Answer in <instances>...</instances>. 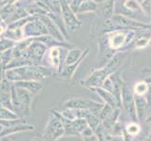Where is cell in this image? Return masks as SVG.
Segmentation results:
<instances>
[{
    "mask_svg": "<svg viewBox=\"0 0 151 141\" xmlns=\"http://www.w3.org/2000/svg\"><path fill=\"white\" fill-rule=\"evenodd\" d=\"M57 72L49 66L42 65H28L14 69L5 70V77L10 82H18L22 80L43 81L48 77H52Z\"/></svg>",
    "mask_w": 151,
    "mask_h": 141,
    "instance_id": "6da1fadb",
    "label": "cell"
},
{
    "mask_svg": "<svg viewBox=\"0 0 151 141\" xmlns=\"http://www.w3.org/2000/svg\"><path fill=\"white\" fill-rule=\"evenodd\" d=\"M42 135L45 141H57L65 137V128L60 119L59 111H56L55 109H52L50 111Z\"/></svg>",
    "mask_w": 151,
    "mask_h": 141,
    "instance_id": "7a4b0ae2",
    "label": "cell"
},
{
    "mask_svg": "<svg viewBox=\"0 0 151 141\" xmlns=\"http://www.w3.org/2000/svg\"><path fill=\"white\" fill-rule=\"evenodd\" d=\"M48 51V47L39 40H33L32 43L25 50L22 56L28 59L33 65H40Z\"/></svg>",
    "mask_w": 151,
    "mask_h": 141,
    "instance_id": "3957f363",
    "label": "cell"
},
{
    "mask_svg": "<svg viewBox=\"0 0 151 141\" xmlns=\"http://www.w3.org/2000/svg\"><path fill=\"white\" fill-rule=\"evenodd\" d=\"M112 74H114V72L108 68L106 65H104L101 68H99L94 71L91 72L90 74H88L86 78H85L84 80H82L80 84L84 87H101L103 84V82L105 81L107 77L110 76Z\"/></svg>",
    "mask_w": 151,
    "mask_h": 141,
    "instance_id": "277c9868",
    "label": "cell"
},
{
    "mask_svg": "<svg viewBox=\"0 0 151 141\" xmlns=\"http://www.w3.org/2000/svg\"><path fill=\"white\" fill-rule=\"evenodd\" d=\"M122 107L128 114V117L131 119V121H139L136 112L134 93L129 86L126 85L125 83L122 86Z\"/></svg>",
    "mask_w": 151,
    "mask_h": 141,
    "instance_id": "5b68a950",
    "label": "cell"
},
{
    "mask_svg": "<svg viewBox=\"0 0 151 141\" xmlns=\"http://www.w3.org/2000/svg\"><path fill=\"white\" fill-rule=\"evenodd\" d=\"M61 3V16L68 30L75 31L82 27V22L78 19L77 14L70 9V5L64 0H60Z\"/></svg>",
    "mask_w": 151,
    "mask_h": 141,
    "instance_id": "8992f818",
    "label": "cell"
},
{
    "mask_svg": "<svg viewBox=\"0 0 151 141\" xmlns=\"http://www.w3.org/2000/svg\"><path fill=\"white\" fill-rule=\"evenodd\" d=\"M112 20L114 21L117 25H120L124 29L131 30H145L151 28V24L141 22V21L132 19L131 17L124 16L121 14H114L112 17Z\"/></svg>",
    "mask_w": 151,
    "mask_h": 141,
    "instance_id": "52a82bcc",
    "label": "cell"
},
{
    "mask_svg": "<svg viewBox=\"0 0 151 141\" xmlns=\"http://www.w3.org/2000/svg\"><path fill=\"white\" fill-rule=\"evenodd\" d=\"M23 32L24 38H38L40 36L47 35L48 30L46 28L45 25L42 23L40 18L35 17L27 24H25L23 27Z\"/></svg>",
    "mask_w": 151,
    "mask_h": 141,
    "instance_id": "ba28073f",
    "label": "cell"
},
{
    "mask_svg": "<svg viewBox=\"0 0 151 141\" xmlns=\"http://www.w3.org/2000/svg\"><path fill=\"white\" fill-rule=\"evenodd\" d=\"M68 48L65 47H60V46H55L51 47L48 49L47 53H46V59L49 64V67L55 69L57 72H60L62 68L64 66V60L65 57L62 56V53Z\"/></svg>",
    "mask_w": 151,
    "mask_h": 141,
    "instance_id": "9c48e42d",
    "label": "cell"
},
{
    "mask_svg": "<svg viewBox=\"0 0 151 141\" xmlns=\"http://www.w3.org/2000/svg\"><path fill=\"white\" fill-rule=\"evenodd\" d=\"M127 32L128 30H117L106 34L109 47L116 52H122V49L125 46V41H126Z\"/></svg>",
    "mask_w": 151,
    "mask_h": 141,
    "instance_id": "30bf717a",
    "label": "cell"
},
{
    "mask_svg": "<svg viewBox=\"0 0 151 141\" xmlns=\"http://www.w3.org/2000/svg\"><path fill=\"white\" fill-rule=\"evenodd\" d=\"M38 18H40L41 21H42V23L45 25L46 28H47V30H48V34L49 35H51L52 37H54L57 40L66 41V38L64 37V35H63V33L61 32V30L59 29V27H57L56 24L48 16L47 14L41 15V16H40Z\"/></svg>",
    "mask_w": 151,
    "mask_h": 141,
    "instance_id": "8fae6325",
    "label": "cell"
},
{
    "mask_svg": "<svg viewBox=\"0 0 151 141\" xmlns=\"http://www.w3.org/2000/svg\"><path fill=\"white\" fill-rule=\"evenodd\" d=\"M90 90L93 92H95L99 97H101V99L103 101L104 103H107L114 108H120L119 107V104H118V102L116 100V96H114L112 92L104 90V88L101 87H91Z\"/></svg>",
    "mask_w": 151,
    "mask_h": 141,
    "instance_id": "7c38bea8",
    "label": "cell"
},
{
    "mask_svg": "<svg viewBox=\"0 0 151 141\" xmlns=\"http://www.w3.org/2000/svg\"><path fill=\"white\" fill-rule=\"evenodd\" d=\"M15 87H22L27 90V91L31 92L33 95H37L43 90L44 85L41 83V81H36V80H22L14 83Z\"/></svg>",
    "mask_w": 151,
    "mask_h": 141,
    "instance_id": "4fadbf2b",
    "label": "cell"
},
{
    "mask_svg": "<svg viewBox=\"0 0 151 141\" xmlns=\"http://www.w3.org/2000/svg\"><path fill=\"white\" fill-rule=\"evenodd\" d=\"M135 97V104H136V112L139 121H145L147 119L148 111H149V104L145 96H137L134 95Z\"/></svg>",
    "mask_w": 151,
    "mask_h": 141,
    "instance_id": "5bb4252c",
    "label": "cell"
},
{
    "mask_svg": "<svg viewBox=\"0 0 151 141\" xmlns=\"http://www.w3.org/2000/svg\"><path fill=\"white\" fill-rule=\"evenodd\" d=\"M35 126L27 123H20L17 125L10 127H3L2 131L0 132V137H9L12 134H15L18 133L22 132H29V131H34Z\"/></svg>",
    "mask_w": 151,
    "mask_h": 141,
    "instance_id": "9a60e30c",
    "label": "cell"
},
{
    "mask_svg": "<svg viewBox=\"0 0 151 141\" xmlns=\"http://www.w3.org/2000/svg\"><path fill=\"white\" fill-rule=\"evenodd\" d=\"M88 52H89V49L86 48L85 49V53L84 55L82 56L81 59L78 60L76 63L74 64H71V65H64L63 68H62V70L60 71L59 74L61 75V77H63L64 79H67V80H70L72 77H73L75 72L77 71L78 67L80 66V64L82 63L83 60H85V59L86 57V56L88 55Z\"/></svg>",
    "mask_w": 151,
    "mask_h": 141,
    "instance_id": "2e32d148",
    "label": "cell"
},
{
    "mask_svg": "<svg viewBox=\"0 0 151 141\" xmlns=\"http://www.w3.org/2000/svg\"><path fill=\"white\" fill-rule=\"evenodd\" d=\"M97 13L98 17L102 20L112 19L114 15V0H109L106 3L99 5Z\"/></svg>",
    "mask_w": 151,
    "mask_h": 141,
    "instance_id": "e0dca14e",
    "label": "cell"
},
{
    "mask_svg": "<svg viewBox=\"0 0 151 141\" xmlns=\"http://www.w3.org/2000/svg\"><path fill=\"white\" fill-rule=\"evenodd\" d=\"M88 100L83 98H70L62 103V108H87Z\"/></svg>",
    "mask_w": 151,
    "mask_h": 141,
    "instance_id": "ac0fdd59",
    "label": "cell"
},
{
    "mask_svg": "<svg viewBox=\"0 0 151 141\" xmlns=\"http://www.w3.org/2000/svg\"><path fill=\"white\" fill-rule=\"evenodd\" d=\"M85 50L80 49V48H70L66 55L65 60H64V65H71L74 64L79 60L82 56L84 55Z\"/></svg>",
    "mask_w": 151,
    "mask_h": 141,
    "instance_id": "d6986e66",
    "label": "cell"
},
{
    "mask_svg": "<svg viewBox=\"0 0 151 141\" xmlns=\"http://www.w3.org/2000/svg\"><path fill=\"white\" fill-rule=\"evenodd\" d=\"M15 90H16L17 96L19 98V100L21 101V103L24 104L27 107L31 109V103H32L33 97L35 95H33L31 92L27 91V90H24V88H22V87H15Z\"/></svg>",
    "mask_w": 151,
    "mask_h": 141,
    "instance_id": "ffe728a7",
    "label": "cell"
},
{
    "mask_svg": "<svg viewBox=\"0 0 151 141\" xmlns=\"http://www.w3.org/2000/svg\"><path fill=\"white\" fill-rule=\"evenodd\" d=\"M47 15H48V16L56 24L57 27H59V29L61 30V32L63 33L64 37L66 38V40H69V39H70L69 30L67 29L66 25H65V24H64V21H63V19H62L61 13H55V12H49L47 13Z\"/></svg>",
    "mask_w": 151,
    "mask_h": 141,
    "instance_id": "44dd1931",
    "label": "cell"
},
{
    "mask_svg": "<svg viewBox=\"0 0 151 141\" xmlns=\"http://www.w3.org/2000/svg\"><path fill=\"white\" fill-rule=\"evenodd\" d=\"M3 37L9 39L15 43H18V41L22 40L24 38V35L23 32V28H12V27H9L6 30V32L4 33Z\"/></svg>",
    "mask_w": 151,
    "mask_h": 141,
    "instance_id": "7402d4cb",
    "label": "cell"
},
{
    "mask_svg": "<svg viewBox=\"0 0 151 141\" xmlns=\"http://www.w3.org/2000/svg\"><path fill=\"white\" fill-rule=\"evenodd\" d=\"M99 5L95 1H83L78 9L77 14L87 13V12H97Z\"/></svg>",
    "mask_w": 151,
    "mask_h": 141,
    "instance_id": "603a6c76",
    "label": "cell"
},
{
    "mask_svg": "<svg viewBox=\"0 0 151 141\" xmlns=\"http://www.w3.org/2000/svg\"><path fill=\"white\" fill-rule=\"evenodd\" d=\"M124 132L133 138L135 137H137V135L141 133V126H140V124L136 121H129V123L125 125Z\"/></svg>",
    "mask_w": 151,
    "mask_h": 141,
    "instance_id": "cb8c5ba5",
    "label": "cell"
},
{
    "mask_svg": "<svg viewBox=\"0 0 151 141\" xmlns=\"http://www.w3.org/2000/svg\"><path fill=\"white\" fill-rule=\"evenodd\" d=\"M17 7V6H16ZM27 16H30V15L27 13V12L25 10L24 8H21V7H17V9H15V12L12 13V15L10 16L7 21H6V23L9 25L10 24H12L14 22H16V21H19L21 19H24L25 17H27Z\"/></svg>",
    "mask_w": 151,
    "mask_h": 141,
    "instance_id": "d4e9b609",
    "label": "cell"
},
{
    "mask_svg": "<svg viewBox=\"0 0 151 141\" xmlns=\"http://www.w3.org/2000/svg\"><path fill=\"white\" fill-rule=\"evenodd\" d=\"M148 90H149V84L147 82H145V80H142V81H138L137 83H135V85L133 86V88H132V91L134 93V95L145 96Z\"/></svg>",
    "mask_w": 151,
    "mask_h": 141,
    "instance_id": "484cf974",
    "label": "cell"
},
{
    "mask_svg": "<svg viewBox=\"0 0 151 141\" xmlns=\"http://www.w3.org/2000/svg\"><path fill=\"white\" fill-rule=\"evenodd\" d=\"M123 4H124V6L126 7L129 12H132L133 14H136V13L145 14L142 9L141 3H140L138 0H126Z\"/></svg>",
    "mask_w": 151,
    "mask_h": 141,
    "instance_id": "4316f807",
    "label": "cell"
},
{
    "mask_svg": "<svg viewBox=\"0 0 151 141\" xmlns=\"http://www.w3.org/2000/svg\"><path fill=\"white\" fill-rule=\"evenodd\" d=\"M18 118L19 116L13 110L0 106V121H10V119H16Z\"/></svg>",
    "mask_w": 151,
    "mask_h": 141,
    "instance_id": "83f0119b",
    "label": "cell"
},
{
    "mask_svg": "<svg viewBox=\"0 0 151 141\" xmlns=\"http://www.w3.org/2000/svg\"><path fill=\"white\" fill-rule=\"evenodd\" d=\"M48 8L49 12L61 13V3L60 0H39Z\"/></svg>",
    "mask_w": 151,
    "mask_h": 141,
    "instance_id": "f1b7e54d",
    "label": "cell"
},
{
    "mask_svg": "<svg viewBox=\"0 0 151 141\" xmlns=\"http://www.w3.org/2000/svg\"><path fill=\"white\" fill-rule=\"evenodd\" d=\"M86 121L88 124V126H89L93 131H95V130L99 127V125L101 123V121L99 119V117L91 112L88 113V115L86 118Z\"/></svg>",
    "mask_w": 151,
    "mask_h": 141,
    "instance_id": "f546056e",
    "label": "cell"
},
{
    "mask_svg": "<svg viewBox=\"0 0 151 141\" xmlns=\"http://www.w3.org/2000/svg\"><path fill=\"white\" fill-rule=\"evenodd\" d=\"M104 106V103H99L96 102L94 100H88V106H87V109L89 110L91 113L95 114L96 116H99V114L101 111V109Z\"/></svg>",
    "mask_w": 151,
    "mask_h": 141,
    "instance_id": "4dcf8cb0",
    "label": "cell"
},
{
    "mask_svg": "<svg viewBox=\"0 0 151 141\" xmlns=\"http://www.w3.org/2000/svg\"><path fill=\"white\" fill-rule=\"evenodd\" d=\"M15 44H16L15 41L1 36L0 37V53H2V52L6 50H9L10 48H13Z\"/></svg>",
    "mask_w": 151,
    "mask_h": 141,
    "instance_id": "1f68e13d",
    "label": "cell"
},
{
    "mask_svg": "<svg viewBox=\"0 0 151 141\" xmlns=\"http://www.w3.org/2000/svg\"><path fill=\"white\" fill-rule=\"evenodd\" d=\"M150 39L147 37H140L134 40L132 47L134 49H144L149 45Z\"/></svg>",
    "mask_w": 151,
    "mask_h": 141,
    "instance_id": "d6a6232c",
    "label": "cell"
},
{
    "mask_svg": "<svg viewBox=\"0 0 151 141\" xmlns=\"http://www.w3.org/2000/svg\"><path fill=\"white\" fill-rule=\"evenodd\" d=\"M116 108L112 107L111 106H109V104L107 103H104V106L101 109V111L100 112V114H99V119H101V121H104V119H106L109 116H111V114L114 112V110Z\"/></svg>",
    "mask_w": 151,
    "mask_h": 141,
    "instance_id": "836d02e7",
    "label": "cell"
},
{
    "mask_svg": "<svg viewBox=\"0 0 151 141\" xmlns=\"http://www.w3.org/2000/svg\"><path fill=\"white\" fill-rule=\"evenodd\" d=\"M0 56H1V60H2V64L4 65V67L6 66L9 62L13 59V53H12V48H10L9 50H6L0 53Z\"/></svg>",
    "mask_w": 151,
    "mask_h": 141,
    "instance_id": "e575fe53",
    "label": "cell"
},
{
    "mask_svg": "<svg viewBox=\"0 0 151 141\" xmlns=\"http://www.w3.org/2000/svg\"><path fill=\"white\" fill-rule=\"evenodd\" d=\"M101 87H103L104 90H106L108 91H110V92H114V80L112 79V77L111 75L107 77L105 81L103 82V84L101 85Z\"/></svg>",
    "mask_w": 151,
    "mask_h": 141,
    "instance_id": "d590c367",
    "label": "cell"
},
{
    "mask_svg": "<svg viewBox=\"0 0 151 141\" xmlns=\"http://www.w3.org/2000/svg\"><path fill=\"white\" fill-rule=\"evenodd\" d=\"M141 6L145 14L147 15L151 14V0H142Z\"/></svg>",
    "mask_w": 151,
    "mask_h": 141,
    "instance_id": "8d00e7d4",
    "label": "cell"
},
{
    "mask_svg": "<svg viewBox=\"0 0 151 141\" xmlns=\"http://www.w3.org/2000/svg\"><path fill=\"white\" fill-rule=\"evenodd\" d=\"M82 138L83 141H100V139H99L95 133L90 135H86V137H82Z\"/></svg>",
    "mask_w": 151,
    "mask_h": 141,
    "instance_id": "74e56055",
    "label": "cell"
},
{
    "mask_svg": "<svg viewBox=\"0 0 151 141\" xmlns=\"http://www.w3.org/2000/svg\"><path fill=\"white\" fill-rule=\"evenodd\" d=\"M94 1L98 4V5H101L103 3H106L107 1H109V0H94Z\"/></svg>",
    "mask_w": 151,
    "mask_h": 141,
    "instance_id": "f35d334b",
    "label": "cell"
},
{
    "mask_svg": "<svg viewBox=\"0 0 151 141\" xmlns=\"http://www.w3.org/2000/svg\"><path fill=\"white\" fill-rule=\"evenodd\" d=\"M31 141H45L43 138H41V137H35Z\"/></svg>",
    "mask_w": 151,
    "mask_h": 141,
    "instance_id": "ab89813d",
    "label": "cell"
},
{
    "mask_svg": "<svg viewBox=\"0 0 151 141\" xmlns=\"http://www.w3.org/2000/svg\"><path fill=\"white\" fill-rule=\"evenodd\" d=\"M8 3V0H0V7L4 6V5H6Z\"/></svg>",
    "mask_w": 151,
    "mask_h": 141,
    "instance_id": "60d3db41",
    "label": "cell"
},
{
    "mask_svg": "<svg viewBox=\"0 0 151 141\" xmlns=\"http://www.w3.org/2000/svg\"><path fill=\"white\" fill-rule=\"evenodd\" d=\"M1 141H12L9 139V137H1Z\"/></svg>",
    "mask_w": 151,
    "mask_h": 141,
    "instance_id": "b9f144b4",
    "label": "cell"
},
{
    "mask_svg": "<svg viewBox=\"0 0 151 141\" xmlns=\"http://www.w3.org/2000/svg\"><path fill=\"white\" fill-rule=\"evenodd\" d=\"M145 82H147L149 85H151V76H150V77H147V78H145Z\"/></svg>",
    "mask_w": 151,
    "mask_h": 141,
    "instance_id": "7bdbcfd3",
    "label": "cell"
},
{
    "mask_svg": "<svg viewBox=\"0 0 151 141\" xmlns=\"http://www.w3.org/2000/svg\"><path fill=\"white\" fill-rule=\"evenodd\" d=\"M141 141H151V137H147V138H145V139H143V140H141Z\"/></svg>",
    "mask_w": 151,
    "mask_h": 141,
    "instance_id": "ee69618b",
    "label": "cell"
},
{
    "mask_svg": "<svg viewBox=\"0 0 151 141\" xmlns=\"http://www.w3.org/2000/svg\"><path fill=\"white\" fill-rule=\"evenodd\" d=\"M2 129H3V126H2V125H1V124H0V132H1V131H2Z\"/></svg>",
    "mask_w": 151,
    "mask_h": 141,
    "instance_id": "f6af8a7d",
    "label": "cell"
},
{
    "mask_svg": "<svg viewBox=\"0 0 151 141\" xmlns=\"http://www.w3.org/2000/svg\"><path fill=\"white\" fill-rule=\"evenodd\" d=\"M0 63H2V60H1V56H0Z\"/></svg>",
    "mask_w": 151,
    "mask_h": 141,
    "instance_id": "bcb514c9",
    "label": "cell"
},
{
    "mask_svg": "<svg viewBox=\"0 0 151 141\" xmlns=\"http://www.w3.org/2000/svg\"><path fill=\"white\" fill-rule=\"evenodd\" d=\"M149 46H151V39H150V41H149Z\"/></svg>",
    "mask_w": 151,
    "mask_h": 141,
    "instance_id": "7dc6e473",
    "label": "cell"
},
{
    "mask_svg": "<svg viewBox=\"0 0 151 141\" xmlns=\"http://www.w3.org/2000/svg\"><path fill=\"white\" fill-rule=\"evenodd\" d=\"M0 141H1V137H0Z\"/></svg>",
    "mask_w": 151,
    "mask_h": 141,
    "instance_id": "c3c4849f",
    "label": "cell"
},
{
    "mask_svg": "<svg viewBox=\"0 0 151 141\" xmlns=\"http://www.w3.org/2000/svg\"><path fill=\"white\" fill-rule=\"evenodd\" d=\"M141 1H142V0H141Z\"/></svg>",
    "mask_w": 151,
    "mask_h": 141,
    "instance_id": "681fc988",
    "label": "cell"
},
{
    "mask_svg": "<svg viewBox=\"0 0 151 141\" xmlns=\"http://www.w3.org/2000/svg\"></svg>",
    "mask_w": 151,
    "mask_h": 141,
    "instance_id": "f907efd6",
    "label": "cell"
},
{
    "mask_svg": "<svg viewBox=\"0 0 151 141\" xmlns=\"http://www.w3.org/2000/svg\"><path fill=\"white\" fill-rule=\"evenodd\" d=\"M150 24H151V23H150Z\"/></svg>",
    "mask_w": 151,
    "mask_h": 141,
    "instance_id": "816d5d0a",
    "label": "cell"
}]
</instances>
